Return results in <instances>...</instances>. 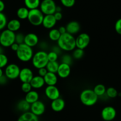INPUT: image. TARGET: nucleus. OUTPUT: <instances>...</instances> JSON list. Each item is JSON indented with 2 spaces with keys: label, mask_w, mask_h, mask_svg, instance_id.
<instances>
[{
  "label": "nucleus",
  "mask_w": 121,
  "mask_h": 121,
  "mask_svg": "<svg viewBox=\"0 0 121 121\" xmlns=\"http://www.w3.org/2000/svg\"><path fill=\"white\" fill-rule=\"evenodd\" d=\"M57 45L61 50L65 52L73 51L76 48L75 38L74 35L66 33L60 35L57 41Z\"/></svg>",
  "instance_id": "f257e3e1"
},
{
  "label": "nucleus",
  "mask_w": 121,
  "mask_h": 121,
  "mask_svg": "<svg viewBox=\"0 0 121 121\" xmlns=\"http://www.w3.org/2000/svg\"><path fill=\"white\" fill-rule=\"evenodd\" d=\"M79 99L82 104L86 106H92L98 101V97L94 92L93 90L85 89L81 92Z\"/></svg>",
  "instance_id": "f03ea898"
},
{
  "label": "nucleus",
  "mask_w": 121,
  "mask_h": 121,
  "mask_svg": "<svg viewBox=\"0 0 121 121\" xmlns=\"http://www.w3.org/2000/svg\"><path fill=\"white\" fill-rule=\"evenodd\" d=\"M15 53L18 59L25 63L32 60L34 55L33 48L24 43L19 46V49Z\"/></svg>",
  "instance_id": "7ed1b4c3"
},
{
  "label": "nucleus",
  "mask_w": 121,
  "mask_h": 121,
  "mask_svg": "<svg viewBox=\"0 0 121 121\" xmlns=\"http://www.w3.org/2000/svg\"><path fill=\"white\" fill-rule=\"evenodd\" d=\"M32 62L33 67L37 70L46 67L49 62L47 59V53L43 50L38 51L33 55Z\"/></svg>",
  "instance_id": "20e7f679"
},
{
  "label": "nucleus",
  "mask_w": 121,
  "mask_h": 121,
  "mask_svg": "<svg viewBox=\"0 0 121 121\" xmlns=\"http://www.w3.org/2000/svg\"><path fill=\"white\" fill-rule=\"evenodd\" d=\"M15 33L8 29H4L0 33V45L4 47H10L15 43Z\"/></svg>",
  "instance_id": "39448f33"
},
{
  "label": "nucleus",
  "mask_w": 121,
  "mask_h": 121,
  "mask_svg": "<svg viewBox=\"0 0 121 121\" xmlns=\"http://www.w3.org/2000/svg\"><path fill=\"white\" fill-rule=\"evenodd\" d=\"M44 16L45 15L39 8L31 9V10H29L27 20L32 26L37 27V26L42 25Z\"/></svg>",
  "instance_id": "423d86ee"
},
{
  "label": "nucleus",
  "mask_w": 121,
  "mask_h": 121,
  "mask_svg": "<svg viewBox=\"0 0 121 121\" xmlns=\"http://www.w3.org/2000/svg\"><path fill=\"white\" fill-rule=\"evenodd\" d=\"M39 7L45 15H53L56 12V5L53 0H42Z\"/></svg>",
  "instance_id": "0eeeda50"
},
{
  "label": "nucleus",
  "mask_w": 121,
  "mask_h": 121,
  "mask_svg": "<svg viewBox=\"0 0 121 121\" xmlns=\"http://www.w3.org/2000/svg\"><path fill=\"white\" fill-rule=\"evenodd\" d=\"M20 70V67L16 64H9L5 69L4 75L9 80H14L19 78Z\"/></svg>",
  "instance_id": "6e6552de"
},
{
  "label": "nucleus",
  "mask_w": 121,
  "mask_h": 121,
  "mask_svg": "<svg viewBox=\"0 0 121 121\" xmlns=\"http://www.w3.org/2000/svg\"><path fill=\"white\" fill-rule=\"evenodd\" d=\"M90 35L87 33H81L75 38L76 48L84 50L88 47V46L90 44Z\"/></svg>",
  "instance_id": "1a4fd4ad"
},
{
  "label": "nucleus",
  "mask_w": 121,
  "mask_h": 121,
  "mask_svg": "<svg viewBox=\"0 0 121 121\" xmlns=\"http://www.w3.org/2000/svg\"><path fill=\"white\" fill-rule=\"evenodd\" d=\"M116 116V111L112 106H106L101 112V117L104 121H113Z\"/></svg>",
  "instance_id": "9d476101"
},
{
  "label": "nucleus",
  "mask_w": 121,
  "mask_h": 121,
  "mask_svg": "<svg viewBox=\"0 0 121 121\" xmlns=\"http://www.w3.org/2000/svg\"><path fill=\"white\" fill-rule=\"evenodd\" d=\"M45 94L49 100H53L60 98V91L56 86H47L45 90Z\"/></svg>",
  "instance_id": "9b49d317"
},
{
  "label": "nucleus",
  "mask_w": 121,
  "mask_h": 121,
  "mask_svg": "<svg viewBox=\"0 0 121 121\" xmlns=\"http://www.w3.org/2000/svg\"><path fill=\"white\" fill-rule=\"evenodd\" d=\"M46 110L45 105L43 102L40 100L30 105V112L37 117L41 116L43 114Z\"/></svg>",
  "instance_id": "f8f14e48"
},
{
  "label": "nucleus",
  "mask_w": 121,
  "mask_h": 121,
  "mask_svg": "<svg viewBox=\"0 0 121 121\" xmlns=\"http://www.w3.org/2000/svg\"><path fill=\"white\" fill-rule=\"evenodd\" d=\"M34 77L33 71L28 67H24L20 70L19 79L22 83H30Z\"/></svg>",
  "instance_id": "ddd939ff"
},
{
  "label": "nucleus",
  "mask_w": 121,
  "mask_h": 121,
  "mask_svg": "<svg viewBox=\"0 0 121 121\" xmlns=\"http://www.w3.org/2000/svg\"><path fill=\"white\" fill-rule=\"evenodd\" d=\"M71 73V66L67 64L61 63L59 64L56 74L62 79H65L70 75Z\"/></svg>",
  "instance_id": "4468645a"
},
{
  "label": "nucleus",
  "mask_w": 121,
  "mask_h": 121,
  "mask_svg": "<svg viewBox=\"0 0 121 121\" xmlns=\"http://www.w3.org/2000/svg\"><path fill=\"white\" fill-rule=\"evenodd\" d=\"M39 37L36 34L33 33H30L25 35L24 43L33 48V47L37 46L39 43Z\"/></svg>",
  "instance_id": "2eb2a0df"
},
{
  "label": "nucleus",
  "mask_w": 121,
  "mask_h": 121,
  "mask_svg": "<svg viewBox=\"0 0 121 121\" xmlns=\"http://www.w3.org/2000/svg\"><path fill=\"white\" fill-rule=\"evenodd\" d=\"M66 33L74 35L79 33L81 29L80 24L76 21H72L69 22L66 26Z\"/></svg>",
  "instance_id": "dca6fc26"
},
{
  "label": "nucleus",
  "mask_w": 121,
  "mask_h": 121,
  "mask_svg": "<svg viewBox=\"0 0 121 121\" xmlns=\"http://www.w3.org/2000/svg\"><path fill=\"white\" fill-rule=\"evenodd\" d=\"M57 21L53 15H46L44 16L42 22V26L46 29L51 30L53 28L56 24Z\"/></svg>",
  "instance_id": "f3484780"
},
{
  "label": "nucleus",
  "mask_w": 121,
  "mask_h": 121,
  "mask_svg": "<svg viewBox=\"0 0 121 121\" xmlns=\"http://www.w3.org/2000/svg\"><path fill=\"white\" fill-rule=\"evenodd\" d=\"M51 107L54 112H61L65 107V100L60 98L52 100L51 104Z\"/></svg>",
  "instance_id": "a211bd4d"
},
{
  "label": "nucleus",
  "mask_w": 121,
  "mask_h": 121,
  "mask_svg": "<svg viewBox=\"0 0 121 121\" xmlns=\"http://www.w3.org/2000/svg\"><path fill=\"white\" fill-rule=\"evenodd\" d=\"M30 83L32 88L35 89H39L43 87L44 85H45L44 78L39 75L34 76Z\"/></svg>",
  "instance_id": "6ab92c4d"
},
{
  "label": "nucleus",
  "mask_w": 121,
  "mask_h": 121,
  "mask_svg": "<svg viewBox=\"0 0 121 121\" xmlns=\"http://www.w3.org/2000/svg\"><path fill=\"white\" fill-rule=\"evenodd\" d=\"M43 78L47 86H56L58 82V76L56 73L47 72Z\"/></svg>",
  "instance_id": "aec40b11"
},
{
  "label": "nucleus",
  "mask_w": 121,
  "mask_h": 121,
  "mask_svg": "<svg viewBox=\"0 0 121 121\" xmlns=\"http://www.w3.org/2000/svg\"><path fill=\"white\" fill-rule=\"evenodd\" d=\"M21 26V22L20 20L18 19H12L7 22V29L15 33L20 29Z\"/></svg>",
  "instance_id": "412c9836"
},
{
  "label": "nucleus",
  "mask_w": 121,
  "mask_h": 121,
  "mask_svg": "<svg viewBox=\"0 0 121 121\" xmlns=\"http://www.w3.org/2000/svg\"><path fill=\"white\" fill-rule=\"evenodd\" d=\"M25 100L27 101L28 104H31L38 101L39 99V95L37 91L32 90L30 92L26 93L24 98Z\"/></svg>",
  "instance_id": "4be33fe9"
},
{
  "label": "nucleus",
  "mask_w": 121,
  "mask_h": 121,
  "mask_svg": "<svg viewBox=\"0 0 121 121\" xmlns=\"http://www.w3.org/2000/svg\"><path fill=\"white\" fill-rule=\"evenodd\" d=\"M17 121H39L38 117L32 113L30 111L24 112L18 118Z\"/></svg>",
  "instance_id": "5701e85b"
},
{
  "label": "nucleus",
  "mask_w": 121,
  "mask_h": 121,
  "mask_svg": "<svg viewBox=\"0 0 121 121\" xmlns=\"http://www.w3.org/2000/svg\"><path fill=\"white\" fill-rule=\"evenodd\" d=\"M30 104H28L27 101L25 100V99L20 100L17 104V108L18 110L21 112H28L30 110Z\"/></svg>",
  "instance_id": "b1692460"
},
{
  "label": "nucleus",
  "mask_w": 121,
  "mask_h": 121,
  "mask_svg": "<svg viewBox=\"0 0 121 121\" xmlns=\"http://www.w3.org/2000/svg\"><path fill=\"white\" fill-rule=\"evenodd\" d=\"M25 7L29 10L37 9L40 7V0H24Z\"/></svg>",
  "instance_id": "393cba45"
},
{
  "label": "nucleus",
  "mask_w": 121,
  "mask_h": 121,
  "mask_svg": "<svg viewBox=\"0 0 121 121\" xmlns=\"http://www.w3.org/2000/svg\"><path fill=\"white\" fill-rule=\"evenodd\" d=\"M29 9L26 7H22L19 8L17 11V16L20 20H26L28 18Z\"/></svg>",
  "instance_id": "a878e982"
},
{
  "label": "nucleus",
  "mask_w": 121,
  "mask_h": 121,
  "mask_svg": "<svg viewBox=\"0 0 121 121\" xmlns=\"http://www.w3.org/2000/svg\"><path fill=\"white\" fill-rule=\"evenodd\" d=\"M60 35L61 34L59 33L58 29H56V28H52V29L50 30L48 34V37L49 39L51 41H58Z\"/></svg>",
  "instance_id": "bb28decb"
},
{
  "label": "nucleus",
  "mask_w": 121,
  "mask_h": 121,
  "mask_svg": "<svg viewBox=\"0 0 121 121\" xmlns=\"http://www.w3.org/2000/svg\"><path fill=\"white\" fill-rule=\"evenodd\" d=\"M59 64L58 61H49L46 66L47 72L56 74Z\"/></svg>",
  "instance_id": "cd10ccee"
},
{
  "label": "nucleus",
  "mask_w": 121,
  "mask_h": 121,
  "mask_svg": "<svg viewBox=\"0 0 121 121\" xmlns=\"http://www.w3.org/2000/svg\"><path fill=\"white\" fill-rule=\"evenodd\" d=\"M93 90L94 92L96 93V95L97 96L101 97L104 95L106 93V88L102 84H98V85H96L94 86V89Z\"/></svg>",
  "instance_id": "c85d7f7f"
},
{
  "label": "nucleus",
  "mask_w": 121,
  "mask_h": 121,
  "mask_svg": "<svg viewBox=\"0 0 121 121\" xmlns=\"http://www.w3.org/2000/svg\"><path fill=\"white\" fill-rule=\"evenodd\" d=\"M7 18L6 15L3 13H0V31H2L7 27Z\"/></svg>",
  "instance_id": "c756f323"
},
{
  "label": "nucleus",
  "mask_w": 121,
  "mask_h": 121,
  "mask_svg": "<svg viewBox=\"0 0 121 121\" xmlns=\"http://www.w3.org/2000/svg\"><path fill=\"white\" fill-rule=\"evenodd\" d=\"M106 94L109 98H115L118 95V92H117V90L115 88L110 87L109 88L106 89Z\"/></svg>",
  "instance_id": "7c9ffc66"
},
{
  "label": "nucleus",
  "mask_w": 121,
  "mask_h": 121,
  "mask_svg": "<svg viewBox=\"0 0 121 121\" xmlns=\"http://www.w3.org/2000/svg\"><path fill=\"white\" fill-rule=\"evenodd\" d=\"M84 54V50L80 49V48H75L73 50L72 53V56L75 59H80L83 57Z\"/></svg>",
  "instance_id": "2f4dec72"
},
{
  "label": "nucleus",
  "mask_w": 121,
  "mask_h": 121,
  "mask_svg": "<svg viewBox=\"0 0 121 121\" xmlns=\"http://www.w3.org/2000/svg\"><path fill=\"white\" fill-rule=\"evenodd\" d=\"M8 59L5 54H0V68L5 67L8 65Z\"/></svg>",
  "instance_id": "473e14b6"
},
{
  "label": "nucleus",
  "mask_w": 121,
  "mask_h": 121,
  "mask_svg": "<svg viewBox=\"0 0 121 121\" xmlns=\"http://www.w3.org/2000/svg\"><path fill=\"white\" fill-rule=\"evenodd\" d=\"M24 37L25 35L23 33H19L17 34H15V43H16L19 45L22 44L24 42Z\"/></svg>",
  "instance_id": "72a5a7b5"
},
{
  "label": "nucleus",
  "mask_w": 121,
  "mask_h": 121,
  "mask_svg": "<svg viewBox=\"0 0 121 121\" xmlns=\"http://www.w3.org/2000/svg\"><path fill=\"white\" fill-rule=\"evenodd\" d=\"M21 91L25 93H27L32 90V87L30 83H22L21 86Z\"/></svg>",
  "instance_id": "f704fd0d"
},
{
  "label": "nucleus",
  "mask_w": 121,
  "mask_h": 121,
  "mask_svg": "<svg viewBox=\"0 0 121 121\" xmlns=\"http://www.w3.org/2000/svg\"><path fill=\"white\" fill-rule=\"evenodd\" d=\"M62 5L66 8L72 7L75 4V0H60Z\"/></svg>",
  "instance_id": "c9c22d12"
},
{
  "label": "nucleus",
  "mask_w": 121,
  "mask_h": 121,
  "mask_svg": "<svg viewBox=\"0 0 121 121\" xmlns=\"http://www.w3.org/2000/svg\"><path fill=\"white\" fill-rule=\"evenodd\" d=\"M58 59V54L55 52L51 51L47 53V59L49 61H56Z\"/></svg>",
  "instance_id": "e433bc0d"
},
{
  "label": "nucleus",
  "mask_w": 121,
  "mask_h": 121,
  "mask_svg": "<svg viewBox=\"0 0 121 121\" xmlns=\"http://www.w3.org/2000/svg\"><path fill=\"white\" fill-rule=\"evenodd\" d=\"M61 61L62 63H63L67 64L68 65H71L72 63V58L69 54H65L61 58Z\"/></svg>",
  "instance_id": "4c0bfd02"
},
{
  "label": "nucleus",
  "mask_w": 121,
  "mask_h": 121,
  "mask_svg": "<svg viewBox=\"0 0 121 121\" xmlns=\"http://www.w3.org/2000/svg\"><path fill=\"white\" fill-rule=\"evenodd\" d=\"M115 30L117 34L121 35V18L118 19L115 22Z\"/></svg>",
  "instance_id": "58836bf2"
},
{
  "label": "nucleus",
  "mask_w": 121,
  "mask_h": 121,
  "mask_svg": "<svg viewBox=\"0 0 121 121\" xmlns=\"http://www.w3.org/2000/svg\"><path fill=\"white\" fill-rule=\"evenodd\" d=\"M47 72H47L46 67L39 69H38V75L42 77V78H44L45 76L47 73Z\"/></svg>",
  "instance_id": "ea45409f"
},
{
  "label": "nucleus",
  "mask_w": 121,
  "mask_h": 121,
  "mask_svg": "<svg viewBox=\"0 0 121 121\" xmlns=\"http://www.w3.org/2000/svg\"><path fill=\"white\" fill-rule=\"evenodd\" d=\"M53 16H54L55 18L56 19L57 21H60L62 18V14L61 12H55V14H53Z\"/></svg>",
  "instance_id": "a19ab883"
},
{
  "label": "nucleus",
  "mask_w": 121,
  "mask_h": 121,
  "mask_svg": "<svg viewBox=\"0 0 121 121\" xmlns=\"http://www.w3.org/2000/svg\"><path fill=\"white\" fill-rule=\"evenodd\" d=\"M9 79L5 76L4 74L2 76H1L0 78V85H5L8 82V80Z\"/></svg>",
  "instance_id": "79ce46f5"
},
{
  "label": "nucleus",
  "mask_w": 121,
  "mask_h": 121,
  "mask_svg": "<svg viewBox=\"0 0 121 121\" xmlns=\"http://www.w3.org/2000/svg\"><path fill=\"white\" fill-rule=\"evenodd\" d=\"M19 46H20V45L18 44L17 43H14V44H13L11 46L10 48L12 50L14 51V52H16L18 50V49H19Z\"/></svg>",
  "instance_id": "37998d69"
},
{
  "label": "nucleus",
  "mask_w": 121,
  "mask_h": 121,
  "mask_svg": "<svg viewBox=\"0 0 121 121\" xmlns=\"http://www.w3.org/2000/svg\"><path fill=\"white\" fill-rule=\"evenodd\" d=\"M58 30H59V33H60L61 35L66 33V27H64V26H60V27H59V28H58Z\"/></svg>",
  "instance_id": "c03bdc74"
},
{
  "label": "nucleus",
  "mask_w": 121,
  "mask_h": 121,
  "mask_svg": "<svg viewBox=\"0 0 121 121\" xmlns=\"http://www.w3.org/2000/svg\"><path fill=\"white\" fill-rule=\"evenodd\" d=\"M5 9V4L2 0H0V13H2Z\"/></svg>",
  "instance_id": "a18cd8bd"
},
{
  "label": "nucleus",
  "mask_w": 121,
  "mask_h": 121,
  "mask_svg": "<svg viewBox=\"0 0 121 121\" xmlns=\"http://www.w3.org/2000/svg\"><path fill=\"white\" fill-rule=\"evenodd\" d=\"M60 50H61L60 49V48H59L58 46H54V47L53 48V52H55V53H56L57 54H59V53H60Z\"/></svg>",
  "instance_id": "49530a36"
},
{
  "label": "nucleus",
  "mask_w": 121,
  "mask_h": 121,
  "mask_svg": "<svg viewBox=\"0 0 121 121\" xmlns=\"http://www.w3.org/2000/svg\"><path fill=\"white\" fill-rule=\"evenodd\" d=\"M4 54V47L0 45V54Z\"/></svg>",
  "instance_id": "de8ad7c7"
},
{
  "label": "nucleus",
  "mask_w": 121,
  "mask_h": 121,
  "mask_svg": "<svg viewBox=\"0 0 121 121\" xmlns=\"http://www.w3.org/2000/svg\"><path fill=\"white\" fill-rule=\"evenodd\" d=\"M62 8H60L59 6H56V12H61Z\"/></svg>",
  "instance_id": "09e8293b"
},
{
  "label": "nucleus",
  "mask_w": 121,
  "mask_h": 121,
  "mask_svg": "<svg viewBox=\"0 0 121 121\" xmlns=\"http://www.w3.org/2000/svg\"><path fill=\"white\" fill-rule=\"evenodd\" d=\"M4 74V72L3 70H2V69L0 68V78H1V76H2Z\"/></svg>",
  "instance_id": "8fccbe9b"
}]
</instances>
